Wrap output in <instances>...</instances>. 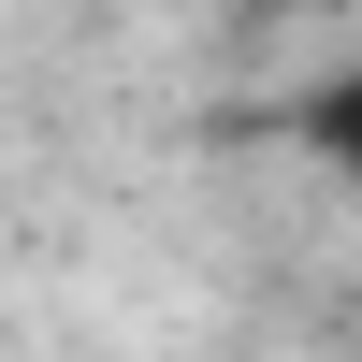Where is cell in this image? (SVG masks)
I'll return each mask as SVG.
<instances>
[{
    "mask_svg": "<svg viewBox=\"0 0 362 362\" xmlns=\"http://www.w3.org/2000/svg\"><path fill=\"white\" fill-rule=\"evenodd\" d=\"M305 145H319V160H334L348 189H362V58H348V73H334V87L305 102Z\"/></svg>",
    "mask_w": 362,
    "mask_h": 362,
    "instance_id": "obj_1",
    "label": "cell"
}]
</instances>
